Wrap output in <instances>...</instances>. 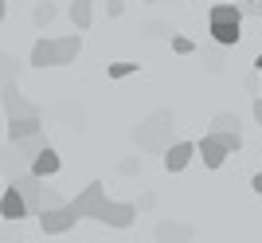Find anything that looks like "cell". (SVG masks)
Returning a JSON list of instances; mask_svg holds the SVG:
<instances>
[{
    "instance_id": "cell-16",
    "label": "cell",
    "mask_w": 262,
    "mask_h": 243,
    "mask_svg": "<svg viewBox=\"0 0 262 243\" xmlns=\"http://www.w3.org/2000/svg\"><path fill=\"white\" fill-rule=\"evenodd\" d=\"M172 51H176V55H192V51H196V44H192L188 35H172Z\"/></svg>"
},
{
    "instance_id": "cell-9",
    "label": "cell",
    "mask_w": 262,
    "mask_h": 243,
    "mask_svg": "<svg viewBox=\"0 0 262 243\" xmlns=\"http://www.w3.org/2000/svg\"><path fill=\"white\" fill-rule=\"evenodd\" d=\"M133 220H137V204H125V200L118 204V200H110L98 224H110V228H129Z\"/></svg>"
},
{
    "instance_id": "cell-5",
    "label": "cell",
    "mask_w": 262,
    "mask_h": 243,
    "mask_svg": "<svg viewBox=\"0 0 262 243\" xmlns=\"http://www.w3.org/2000/svg\"><path fill=\"white\" fill-rule=\"evenodd\" d=\"M78 220H82V216L75 212V204H63V208H47L43 216H39V228H43L47 235H63V232H71Z\"/></svg>"
},
{
    "instance_id": "cell-2",
    "label": "cell",
    "mask_w": 262,
    "mask_h": 243,
    "mask_svg": "<svg viewBox=\"0 0 262 243\" xmlns=\"http://www.w3.org/2000/svg\"><path fill=\"white\" fill-rule=\"evenodd\" d=\"M208 32L219 47H235L243 35V8L239 4H211L208 12Z\"/></svg>"
},
{
    "instance_id": "cell-6",
    "label": "cell",
    "mask_w": 262,
    "mask_h": 243,
    "mask_svg": "<svg viewBox=\"0 0 262 243\" xmlns=\"http://www.w3.org/2000/svg\"><path fill=\"white\" fill-rule=\"evenodd\" d=\"M196 153H200V141H172L164 149V169H168V173H184Z\"/></svg>"
},
{
    "instance_id": "cell-4",
    "label": "cell",
    "mask_w": 262,
    "mask_h": 243,
    "mask_svg": "<svg viewBox=\"0 0 262 243\" xmlns=\"http://www.w3.org/2000/svg\"><path fill=\"white\" fill-rule=\"evenodd\" d=\"M71 204H75V212L82 216V220H102V212H106V204H110L106 200V185H102V180H90Z\"/></svg>"
},
{
    "instance_id": "cell-15",
    "label": "cell",
    "mask_w": 262,
    "mask_h": 243,
    "mask_svg": "<svg viewBox=\"0 0 262 243\" xmlns=\"http://www.w3.org/2000/svg\"><path fill=\"white\" fill-rule=\"evenodd\" d=\"M227 130H239V114L219 110L215 118H211V130H208V133H227Z\"/></svg>"
},
{
    "instance_id": "cell-12",
    "label": "cell",
    "mask_w": 262,
    "mask_h": 243,
    "mask_svg": "<svg viewBox=\"0 0 262 243\" xmlns=\"http://www.w3.org/2000/svg\"><path fill=\"white\" fill-rule=\"evenodd\" d=\"M157 239H164V243H188V239H192V228H188V224H161V228H157Z\"/></svg>"
},
{
    "instance_id": "cell-21",
    "label": "cell",
    "mask_w": 262,
    "mask_h": 243,
    "mask_svg": "<svg viewBox=\"0 0 262 243\" xmlns=\"http://www.w3.org/2000/svg\"><path fill=\"white\" fill-rule=\"evenodd\" d=\"M254 121H258V126H262V94H258V98H254Z\"/></svg>"
},
{
    "instance_id": "cell-1",
    "label": "cell",
    "mask_w": 262,
    "mask_h": 243,
    "mask_svg": "<svg viewBox=\"0 0 262 243\" xmlns=\"http://www.w3.org/2000/svg\"><path fill=\"white\" fill-rule=\"evenodd\" d=\"M82 51V32L63 35V39H35L32 47V67H67Z\"/></svg>"
},
{
    "instance_id": "cell-17",
    "label": "cell",
    "mask_w": 262,
    "mask_h": 243,
    "mask_svg": "<svg viewBox=\"0 0 262 243\" xmlns=\"http://www.w3.org/2000/svg\"><path fill=\"white\" fill-rule=\"evenodd\" d=\"M219 137H223V145H227L231 153H239V149H243V133L239 130H227V133H219Z\"/></svg>"
},
{
    "instance_id": "cell-8",
    "label": "cell",
    "mask_w": 262,
    "mask_h": 243,
    "mask_svg": "<svg viewBox=\"0 0 262 243\" xmlns=\"http://www.w3.org/2000/svg\"><path fill=\"white\" fill-rule=\"evenodd\" d=\"M0 216L4 220H24V216H32V208H28V200H24V192L8 180V188L0 192Z\"/></svg>"
},
{
    "instance_id": "cell-18",
    "label": "cell",
    "mask_w": 262,
    "mask_h": 243,
    "mask_svg": "<svg viewBox=\"0 0 262 243\" xmlns=\"http://www.w3.org/2000/svg\"><path fill=\"white\" fill-rule=\"evenodd\" d=\"M137 71V63H110V78H129Z\"/></svg>"
},
{
    "instance_id": "cell-19",
    "label": "cell",
    "mask_w": 262,
    "mask_h": 243,
    "mask_svg": "<svg viewBox=\"0 0 262 243\" xmlns=\"http://www.w3.org/2000/svg\"><path fill=\"white\" fill-rule=\"evenodd\" d=\"M106 12L114 16V20H118L121 12H125V0H106Z\"/></svg>"
},
{
    "instance_id": "cell-10",
    "label": "cell",
    "mask_w": 262,
    "mask_h": 243,
    "mask_svg": "<svg viewBox=\"0 0 262 243\" xmlns=\"http://www.w3.org/2000/svg\"><path fill=\"white\" fill-rule=\"evenodd\" d=\"M8 141H28V137H35V133H43V121H39V114H28V118H8Z\"/></svg>"
},
{
    "instance_id": "cell-14",
    "label": "cell",
    "mask_w": 262,
    "mask_h": 243,
    "mask_svg": "<svg viewBox=\"0 0 262 243\" xmlns=\"http://www.w3.org/2000/svg\"><path fill=\"white\" fill-rule=\"evenodd\" d=\"M16 149H20L28 161H35V157L47 149V137H43V133H35V137H28V141H16Z\"/></svg>"
},
{
    "instance_id": "cell-3",
    "label": "cell",
    "mask_w": 262,
    "mask_h": 243,
    "mask_svg": "<svg viewBox=\"0 0 262 243\" xmlns=\"http://www.w3.org/2000/svg\"><path fill=\"white\" fill-rule=\"evenodd\" d=\"M168 133H172V110H157V114H149V118L137 126V145L141 149H149V153H164L168 149Z\"/></svg>"
},
{
    "instance_id": "cell-22",
    "label": "cell",
    "mask_w": 262,
    "mask_h": 243,
    "mask_svg": "<svg viewBox=\"0 0 262 243\" xmlns=\"http://www.w3.org/2000/svg\"><path fill=\"white\" fill-rule=\"evenodd\" d=\"M251 188H254V192L262 196V173H254V177H251Z\"/></svg>"
},
{
    "instance_id": "cell-23",
    "label": "cell",
    "mask_w": 262,
    "mask_h": 243,
    "mask_svg": "<svg viewBox=\"0 0 262 243\" xmlns=\"http://www.w3.org/2000/svg\"><path fill=\"white\" fill-rule=\"evenodd\" d=\"M254 67H258V71H262V55H258V59H254Z\"/></svg>"
},
{
    "instance_id": "cell-11",
    "label": "cell",
    "mask_w": 262,
    "mask_h": 243,
    "mask_svg": "<svg viewBox=\"0 0 262 243\" xmlns=\"http://www.w3.org/2000/svg\"><path fill=\"white\" fill-rule=\"evenodd\" d=\"M59 169H63V157H59V153L51 149V145H47L43 153H39V157L32 161V169H28V173H32V177H39V180H47V177H55Z\"/></svg>"
},
{
    "instance_id": "cell-7",
    "label": "cell",
    "mask_w": 262,
    "mask_h": 243,
    "mask_svg": "<svg viewBox=\"0 0 262 243\" xmlns=\"http://www.w3.org/2000/svg\"><path fill=\"white\" fill-rule=\"evenodd\" d=\"M200 157H204V169H223V161L231 157V149L223 145L219 133H204V137H200Z\"/></svg>"
},
{
    "instance_id": "cell-20",
    "label": "cell",
    "mask_w": 262,
    "mask_h": 243,
    "mask_svg": "<svg viewBox=\"0 0 262 243\" xmlns=\"http://www.w3.org/2000/svg\"><path fill=\"white\" fill-rule=\"evenodd\" d=\"M51 16H55V8H51V4H39V8H35V20H39V24H43V20H51Z\"/></svg>"
},
{
    "instance_id": "cell-13",
    "label": "cell",
    "mask_w": 262,
    "mask_h": 243,
    "mask_svg": "<svg viewBox=\"0 0 262 243\" xmlns=\"http://www.w3.org/2000/svg\"><path fill=\"white\" fill-rule=\"evenodd\" d=\"M71 20H75L78 32L90 28V0H71Z\"/></svg>"
}]
</instances>
